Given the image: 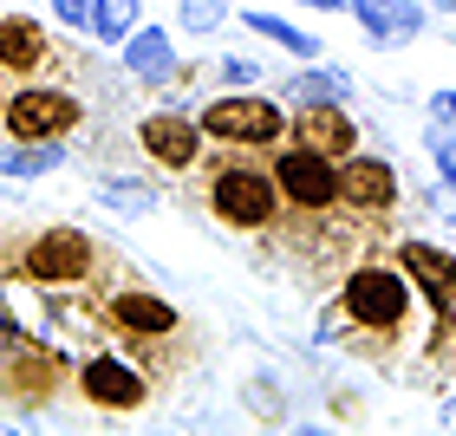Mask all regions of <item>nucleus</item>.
I'll return each instance as SVG.
<instances>
[{"instance_id":"1","label":"nucleus","mask_w":456,"mask_h":436,"mask_svg":"<svg viewBox=\"0 0 456 436\" xmlns=\"http://www.w3.org/2000/svg\"><path fill=\"white\" fill-rule=\"evenodd\" d=\"M346 313L359 319V326H371V332H391L404 319V306H411V294H404V280L391 274V267H359V274L346 280Z\"/></svg>"},{"instance_id":"2","label":"nucleus","mask_w":456,"mask_h":436,"mask_svg":"<svg viewBox=\"0 0 456 436\" xmlns=\"http://www.w3.org/2000/svg\"><path fill=\"white\" fill-rule=\"evenodd\" d=\"M274 209H281L274 176H261V170H222V176H216V215H222V222L261 228V222H274Z\"/></svg>"},{"instance_id":"3","label":"nucleus","mask_w":456,"mask_h":436,"mask_svg":"<svg viewBox=\"0 0 456 436\" xmlns=\"http://www.w3.org/2000/svg\"><path fill=\"white\" fill-rule=\"evenodd\" d=\"M274 190L287 202H300V209H333L339 202V170L326 157H314V150H287L274 163Z\"/></svg>"},{"instance_id":"4","label":"nucleus","mask_w":456,"mask_h":436,"mask_svg":"<svg viewBox=\"0 0 456 436\" xmlns=\"http://www.w3.org/2000/svg\"><path fill=\"white\" fill-rule=\"evenodd\" d=\"M72 124H78V105L66 92H20L7 105V131L20 143H53L59 131H72Z\"/></svg>"},{"instance_id":"5","label":"nucleus","mask_w":456,"mask_h":436,"mask_svg":"<svg viewBox=\"0 0 456 436\" xmlns=\"http://www.w3.org/2000/svg\"><path fill=\"white\" fill-rule=\"evenodd\" d=\"M202 131L228 137V143H274L281 137V111L261 105V98H222V105L202 111Z\"/></svg>"},{"instance_id":"6","label":"nucleus","mask_w":456,"mask_h":436,"mask_svg":"<svg viewBox=\"0 0 456 436\" xmlns=\"http://www.w3.org/2000/svg\"><path fill=\"white\" fill-rule=\"evenodd\" d=\"M27 274L33 280H86L92 274V241L78 228H53L27 247Z\"/></svg>"},{"instance_id":"7","label":"nucleus","mask_w":456,"mask_h":436,"mask_svg":"<svg viewBox=\"0 0 456 436\" xmlns=\"http://www.w3.org/2000/svg\"><path fill=\"white\" fill-rule=\"evenodd\" d=\"M78 384H86V398L105 404V410H137L143 404V378L124 359H111V351H98V359L78 371Z\"/></svg>"},{"instance_id":"8","label":"nucleus","mask_w":456,"mask_h":436,"mask_svg":"<svg viewBox=\"0 0 456 436\" xmlns=\"http://www.w3.org/2000/svg\"><path fill=\"white\" fill-rule=\"evenodd\" d=\"M339 196L359 202V209H391V202H398V176H391V163H379V157H352L339 170Z\"/></svg>"},{"instance_id":"9","label":"nucleus","mask_w":456,"mask_h":436,"mask_svg":"<svg viewBox=\"0 0 456 436\" xmlns=\"http://www.w3.org/2000/svg\"><path fill=\"white\" fill-rule=\"evenodd\" d=\"M352 143H359V131H352V117L339 105H320V111H300V150H314V157H346Z\"/></svg>"},{"instance_id":"10","label":"nucleus","mask_w":456,"mask_h":436,"mask_svg":"<svg viewBox=\"0 0 456 436\" xmlns=\"http://www.w3.org/2000/svg\"><path fill=\"white\" fill-rule=\"evenodd\" d=\"M143 150H151L157 163H170V170H183V163H196V143H202V131L190 117H143Z\"/></svg>"},{"instance_id":"11","label":"nucleus","mask_w":456,"mask_h":436,"mask_svg":"<svg viewBox=\"0 0 456 436\" xmlns=\"http://www.w3.org/2000/svg\"><path fill=\"white\" fill-rule=\"evenodd\" d=\"M124 66H131L137 78H151V85H163V78H176V52H170V39H163L157 27H143L124 39Z\"/></svg>"},{"instance_id":"12","label":"nucleus","mask_w":456,"mask_h":436,"mask_svg":"<svg viewBox=\"0 0 456 436\" xmlns=\"http://www.w3.org/2000/svg\"><path fill=\"white\" fill-rule=\"evenodd\" d=\"M404 267L424 280V294H430V300H450V294H456V254H444V247L404 241Z\"/></svg>"},{"instance_id":"13","label":"nucleus","mask_w":456,"mask_h":436,"mask_svg":"<svg viewBox=\"0 0 456 436\" xmlns=\"http://www.w3.org/2000/svg\"><path fill=\"white\" fill-rule=\"evenodd\" d=\"M111 319L131 326V332H170V326H176L170 300H157V294H118V300H111Z\"/></svg>"},{"instance_id":"14","label":"nucleus","mask_w":456,"mask_h":436,"mask_svg":"<svg viewBox=\"0 0 456 436\" xmlns=\"http://www.w3.org/2000/svg\"><path fill=\"white\" fill-rule=\"evenodd\" d=\"M39 52H46V39H39L33 20H0V66L33 72V66H39Z\"/></svg>"},{"instance_id":"15","label":"nucleus","mask_w":456,"mask_h":436,"mask_svg":"<svg viewBox=\"0 0 456 436\" xmlns=\"http://www.w3.org/2000/svg\"><path fill=\"white\" fill-rule=\"evenodd\" d=\"M59 143H13V150H0V176H39V170H59Z\"/></svg>"},{"instance_id":"16","label":"nucleus","mask_w":456,"mask_h":436,"mask_svg":"<svg viewBox=\"0 0 456 436\" xmlns=\"http://www.w3.org/2000/svg\"><path fill=\"white\" fill-rule=\"evenodd\" d=\"M294 92H300V111H320V105H339V98L352 92V78L346 72H300Z\"/></svg>"},{"instance_id":"17","label":"nucleus","mask_w":456,"mask_h":436,"mask_svg":"<svg viewBox=\"0 0 456 436\" xmlns=\"http://www.w3.org/2000/svg\"><path fill=\"white\" fill-rule=\"evenodd\" d=\"M137 33V0H98L92 7V39H131Z\"/></svg>"},{"instance_id":"18","label":"nucleus","mask_w":456,"mask_h":436,"mask_svg":"<svg viewBox=\"0 0 456 436\" xmlns=\"http://www.w3.org/2000/svg\"><path fill=\"white\" fill-rule=\"evenodd\" d=\"M248 27L267 33V39H274V46H287V52H300V59H314V52H320V39H314V33L287 27V20H274V13H248Z\"/></svg>"},{"instance_id":"19","label":"nucleus","mask_w":456,"mask_h":436,"mask_svg":"<svg viewBox=\"0 0 456 436\" xmlns=\"http://www.w3.org/2000/svg\"><path fill=\"white\" fill-rule=\"evenodd\" d=\"M105 202L124 209V215H143L151 209V190H137V182H105Z\"/></svg>"},{"instance_id":"20","label":"nucleus","mask_w":456,"mask_h":436,"mask_svg":"<svg viewBox=\"0 0 456 436\" xmlns=\"http://www.w3.org/2000/svg\"><path fill=\"white\" fill-rule=\"evenodd\" d=\"M183 20H190L196 33H209L216 20H222V0H183Z\"/></svg>"},{"instance_id":"21","label":"nucleus","mask_w":456,"mask_h":436,"mask_svg":"<svg viewBox=\"0 0 456 436\" xmlns=\"http://www.w3.org/2000/svg\"><path fill=\"white\" fill-rule=\"evenodd\" d=\"M59 20H72V27H92V0H53Z\"/></svg>"},{"instance_id":"22","label":"nucleus","mask_w":456,"mask_h":436,"mask_svg":"<svg viewBox=\"0 0 456 436\" xmlns=\"http://www.w3.org/2000/svg\"><path fill=\"white\" fill-rule=\"evenodd\" d=\"M437 117H450V124H456V92H444V98H437Z\"/></svg>"},{"instance_id":"23","label":"nucleus","mask_w":456,"mask_h":436,"mask_svg":"<svg viewBox=\"0 0 456 436\" xmlns=\"http://www.w3.org/2000/svg\"><path fill=\"white\" fill-rule=\"evenodd\" d=\"M306 7H320V13H339V7H346V0H306Z\"/></svg>"},{"instance_id":"24","label":"nucleus","mask_w":456,"mask_h":436,"mask_svg":"<svg viewBox=\"0 0 456 436\" xmlns=\"http://www.w3.org/2000/svg\"><path fill=\"white\" fill-rule=\"evenodd\" d=\"M294 436H333V430H294Z\"/></svg>"},{"instance_id":"25","label":"nucleus","mask_w":456,"mask_h":436,"mask_svg":"<svg viewBox=\"0 0 456 436\" xmlns=\"http://www.w3.org/2000/svg\"><path fill=\"white\" fill-rule=\"evenodd\" d=\"M450 7H456V0H450Z\"/></svg>"}]
</instances>
